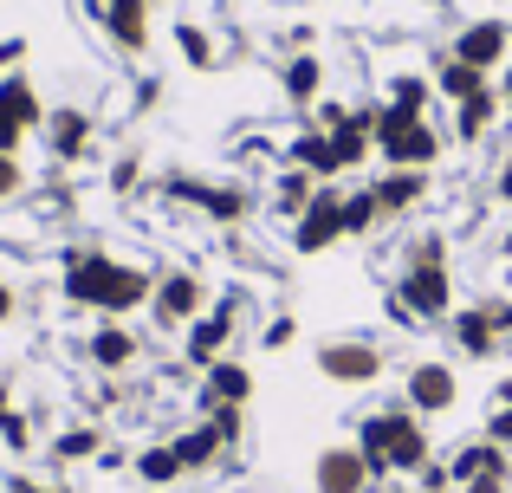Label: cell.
<instances>
[{"label": "cell", "instance_id": "cell-1", "mask_svg": "<svg viewBox=\"0 0 512 493\" xmlns=\"http://www.w3.org/2000/svg\"><path fill=\"white\" fill-rule=\"evenodd\" d=\"M357 455H363V468H370L376 487L415 481V474L435 461V435H428V422L396 396V403L370 409V416L357 422Z\"/></svg>", "mask_w": 512, "mask_h": 493}, {"label": "cell", "instance_id": "cell-2", "mask_svg": "<svg viewBox=\"0 0 512 493\" xmlns=\"http://www.w3.org/2000/svg\"><path fill=\"white\" fill-rule=\"evenodd\" d=\"M156 189H163V202H175V208H195L208 228H247V221L260 215V195H253L247 182H234V176H221V182H208V176H163Z\"/></svg>", "mask_w": 512, "mask_h": 493}, {"label": "cell", "instance_id": "cell-3", "mask_svg": "<svg viewBox=\"0 0 512 493\" xmlns=\"http://www.w3.org/2000/svg\"><path fill=\"white\" fill-rule=\"evenodd\" d=\"M370 137H376V163L383 169H435L448 156V137H441L435 117H409V111H389V104Z\"/></svg>", "mask_w": 512, "mask_h": 493}, {"label": "cell", "instance_id": "cell-4", "mask_svg": "<svg viewBox=\"0 0 512 493\" xmlns=\"http://www.w3.org/2000/svg\"><path fill=\"white\" fill-rule=\"evenodd\" d=\"M208 305H214V292H208V279H201L195 266H163V273H156V299H150L156 331H175V338H182Z\"/></svg>", "mask_w": 512, "mask_h": 493}, {"label": "cell", "instance_id": "cell-5", "mask_svg": "<svg viewBox=\"0 0 512 493\" xmlns=\"http://www.w3.org/2000/svg\"><path fill=\"white\" fill-rule=\"evenodd\" d=\"M402 403L422 422L454 416V409H461V370H454L448 357H415V364L402 370Z\"/></svg>", "mask_w": 512, "mask_h": 493}, {"label": "cell", "instance_id": "cell-6", "mask_svg": "<svg viewBox=\"0 0 512 493\" xmlns=\"http://www.w3.org/2000/svg\"><path fill=\"white\" fill-rule=\"evenodd\" d=\"M312 364H318V377H325V383L363 390V383H376L389 370V357H383V344H376V338H325L312 351Z\"/></svg>", "mask_w": 512, "mask_h": 493}, {"label": "cell", "instance_id": "cell-7", "mask_svg": "<svg viewBox=\"0 0 512 493\" xmlns=\"http://www.w3.org/2000/svg\"><path fill=\"white\" fill-rule=\"evenodd\" d=\"M389 292H396L422 325H448L454 305H461L454 299V266H396V286Z\"/></svg>", "mask_w": 512, "mask_h": 493}, {"label": "cell", "instance_id": "cell-8", "mask_svg": "<svg viewBox=\"0 0 512 493\" xmlns=\"http://www.w3.org/2000/svg\"><path fill=\"white\" fill-rule=\"evenodd\" d=\"M286 241H292L299 260H318V253H331V247L344 241V182H325V189L305 202V215L292 221Z\"/></svg>", "mask_w": 512, "mask_h": 493}, {"label": "cell", "instance_id": "cell-9", "mask_svg": "<svg viewBox=\"0 0 512 493\" xmlns=\"http://www.w3.org/2000/svg\"><path fill=\"white\" fill-rule=\"evenodd\" d=\"M448 52L461 65H474V72L500 78V65L512 59V20H500V13H480V20H467L461 33L448 39Z\"/></svg>", "mask_w": 512, "mask_h": 493}, {"label": "cell", "instance_id": "cell-10", "mask_svg": "<svg viewBox=\"0 0 512 493\" xmlns=\"http://www.w3.org/2000/svg\"><path fill=\"white\" fill-rule=\"evenodd\" d=\"M46 156H52V169H78L91 150H98V117L85 111V104H59V111L46 117Z\"/></svg>", "mask_w": 512, "mask_h": 493}, {"label": "cell", "instance_id": "cell-11", "mask_svg": "<svg viewBox=\"0 0 512 493\" xmlns=\"http://www.w3.org/2000/svg\"><path fill=\"white\" fill-rule=\"evenodd\" d=\"M150 299H156V266H137V260H117L111 266V279H104V292H98V305H91V318H137V312H150Z\"/></svg>", "mask_w": 512, "mask_h": 493}, {"label": "cell", "instance_id": "cell-12", "mask_svg": "<svg viewBox=\"0 0 512 493\" xmlns=\"http://www.w3.org/2000/svg\"><path fill=\"white\" fill-rule=\"evenodd\" d=\"M85 13L98 20V33L111 39L124 59L150 52V0H85Z\"/></svg>", "mask_w": 512, "mask_h": 493}, {"label": "cell", "instance_id": "cell-13", "mask_svg": "<svg viewBox=\"0 0 512 493\" xmlns=\"http://www.w3.org/2000/svg\"><path fill=\"white\" fill-rule=\"evenodd\" d=\"M234 338H240V318L227 312V305H208V312L195 318V325L182 331V364L195 370H208V364H221V357H234Z\"/></svg>", "mask_w": 512, "mask_h": 493}, {"label": "cell", "instance_id": "cell-14", "mask_svg": "<svg viewBox=\"0 0 512 493\" xmlns=\"http://www.w3.org/2000/svg\"><path fill=\"white\" fill-rule=\"evenodd\" d=\"M85 364L98 370V377H130V370L143 364V338L124 325V318H98L85 338Z\"/></svg>", "mask_w": 512, "mask_h": 493}, {"label": "cell", "instance_id": "cell-15", "mask_svg": "<svg viewBox=\"0 0 512 493\" xmlns=\"http://www.w3.org/2000/svg\"><path fill=\"white\" fill-rule=\"evenodd\" d=\"M253 390H260V377H253L247 357H221V364H208L201 383H195V416L201 409H247Z\"/></svg>", "mask_w": 512, "mask_h": 493}, {"label": "cell", "instance_id": "cell-16", "mask_svg": "<svg viewBox=\"0 0 512 493\" xmlns=\"http://www.w3.org/2000/svg\"><path fill=\"white\" fill-rule=\"evenodd\" d=\"M370 189H376V202H383V221H409L415 208L435 195V169H376Z\"/></svg>", "mask_w": 512, "mask_h": 493}, {"label": "cell", "instance_id": "cell-17", "mask_svg": "<svg viewBox=\"0 0 512 493\" xmlns=\"http://www.w3.org/2000/svg\"><path fill=\"white\" fill-rule=\"evenodd\" d=\"M312 493H376L370 468H363V455H357V442L318 448V461H312Z\"/></svg>", "mask_w": 512, "mask_h": 493}, {"label": "cell", "instance_id": "cell-18", "mask_svg": "<svg viewBox=\"0 0 512 493\" xmlns=\"http://www.w3.org/2000/svg\"><path fill=\"white\" fill-rule=\"evenodd\" d=\"M448 344H454V357H467V364H493L506 338L493 331V318L480 312V299H474V305H454V318H448Z\"/></svg>", "mask_w": 512, "mask_h": 493}, {"label": "cell", "instance_id": "cell-19", "mask_svg": "<svg viewBox=\"0 0 512 493\" xmlns=\"http://www.w3.org/2000/svg\"><path fill=\"white\" fill-rule=\"evenodd\" d=\"M279 163L305 169V176H318V182H338L344 176L338 150H331V130H318V124H299V130H292V143H279Z\"/></svg>", "mask_w": 512, "mask_h": 493}, {"label": "cell", "instance_id": "cell-20", "mask_svg": "<svg viewBox=\"0 0 512 493\" xmlns=\"http://www.w3.org/2000/svg\"><path fill=\"white\" fill-rule=\"evenodd\" d=\"M279 98L292 104V111H312L318 98H325V52H286V65H279Z\"/></svg>", "mask_w": 512, "mask_h": 493}, {"label": "cell", "instance_id": "cell-21", "mask_svg": "<svg viewBox=\"0 0 512 493\" xmlns=\"http://www.w3.org/2000/svg\"><path fill=\"white\" fill-rule=\"evenodd\" d=\"M500 117H506L500 85H487V91H474L467 104H454V130H448V137L461 143V150H474V143H487L493 130H500Z\"/></svg>", "mask_w": 512, "mask_h": 493}, {"label": "cell", "instance_id": "cell-22", "mask_svg": "<svg viewBox=\"0 0 512 493\" xmlns=\"http://www.w3.org/2000/svg\"><path fill=\"white\" fill-rule=\"evenodd\" d=\"M441 461H448L454 487H461V481H480V474H512V455H506L500 442H487V435H467V442H454Z\"/></svg>", "mask_w": 512, "mask_h": 493}, {"label": "cell", "instance_id": "cell-23", "mask_svg": "<svg viewBox=\"0 0 512 493\" xmlns=\"http://www.w3.org/2000/svg\"><path fill=\"white\" fill-rule=\"evenodd\" d=\"M325 189V182L318 176H305V169H292V163H279L273 169V182H266V215H279L292 228V221L305 215V202H312V195Z\"/></svg>", "mask_w": 512, "mask_h": 493}, {"label": "cell", "instance_id": "cell-24", "mask_svg": "<svg viewBox=\"0 0 512 493\" xmlns=\"http://www.w3.org/2000/svg\"><path fill=\"white\" fill-rule=\"evenodd\" d=\"M104 448H111V442H104L98 422H65V429L46 442V461H52V468H78V461H98Z\"/></svg>", "mask_w": 512, "mask_h": 493}, {"label": "cell", "instance_id": "cell-25", "mask_svg": "<svg viewBox=\"0 0 512 493\" xmlns=\"http://www.w3.org/2000/svg\"><path fill=\"white\" fill-rule=\"evenodd\" d=\"M428 78H435V98H441V104H467L474 91H487V85H493L487 72H474V65H461V59H454L448 46L435 52V65H428Z\"/></svg>", "mask_w": 512, "mask_h": 493}, {"label": "cell", "instance_id": "cell-26", "mask_svg": "<svg viewBox=\"0 0 512 493\" xmlns=\"http://www.w3.org/2000/svg\"><path fill=\"white\" fill-rule=\"evenodd\" d=\"M130 474H137L143 487H175V481H188V468H182V455H175V442H169V435L143 442L137 455H130Z\"/></svg>", "mask_w": 512, "mask_h": 493}, {"label": "cell", "instance_id": "cell-27", "mask_svg": "<svg viewBox=\"0 0 512 493\" xmlns=\"http://www.w3.org/2000/svg\"><path fill=\"white\" fill-rule=\"evenodd\" d=\"M169 442H175V455H182V468H188V474H214V468L227 461V442L208 429V422H188V429H175Z\"/></svg>", "mask_w": 512, "mask_h": 493}, {"label": "cell", "instance_id": "cell-28", "mask_svg": "<svg viewBox=\"0 0 512 493\" xmlns=\"http://www.w3.org/2000/svg\"><path fill=\"white\" fill-rule=\"evenodd\" d=\"M0 111H13V117H20L26 130H46L52 104L39 98V85H33L26 72H7V78H0Z\"/></svg>", "mask_w": 512, "mask_h": 493}, {"label": "cell", "instance_id": "cell-29", "mask_svg": "<svg viewBox=\"0 0 512 493\" xmlns=\"http://www.w3.org/2000/svg\"><path fill=\"white\" fill-rule=\"evenodd\" d=\"M383 104H389V111H409V117H428L441 98H435V78H428V72H396L383 85Z\"/></svg>", "mask_w": 512, "mask_h": 493}, {"label": "cell", "instance_id": "cell-30", "mask_svg": "<svg viewBox=\"0 0 512 493\" xmlns=\"http://www.w3.org/2000/svg\"><path fill=\"white\" fill-rule=\"evenodd\" d=\"M376 228H389V221H383V202H376V189H370V182L344 189V241H370Z\"/></svg>", "mask_w": 512, "mask_h": 493}, {"label": "cell", "instance_id": "cell-31", "mask_svg": "<svg viewBox=\"0 0 512 493\" xmlns=\"http://www.w3.org/2000/svg\"><path fill=\"white\" fill-rule=\"evenodd\" d=\"M448 260H454L448 228H415L409 241H402V253H396V266H448Z\"/></svg>", "mask_w": 512, "mask_h": 493}, {"label": "cell", "instance_id": "cell-32", "mask_svg": "<svg viewBox=\"0 0 512 493\" xmlns=\"http://www.w3.org/2000/svg\"><path fill=\"white\" fill-rule=\"evenodd\" d=\"M175 52H182V65L188 72H214V33L208 26H195V20H175Z\"/></svg>", "mask_w": 512, "mask_h": 493}, {"label": "cell", "instance_id": "cell-33", "mask_svg": "<svg viewBox=\"0 0 512 493\" xmlns=\"http://www.w3.org/2000/svg\"><path fill=\"white\" fill-rule=\"evenodd\" d=\"M331 150H338V163H344V176H350V169H370V156H376V137L357 124V117H350L344 130H331Z\"/></svg>", "mask_w": 512, "mask_h": 493}, {"label": "cell", "instance_id": "cell-34", "mask_svg": "<svg viewBox=\"0 0 512 493\" xmlns=\"http://www.w3.org/2000/svg\"><path fill=\"white\" fill-rule=\"evenodd\" d=\"M104 182H111L117 202H130V195L143 189V150H117V163H111V176H104Z\"/></svg>", "mask_w": 512, "mask_h": 493}, {"label": "cell", "instance_id": "cell-35", "mask_svg": "<svg viewBox=\"0 0 512 493\" xmlns=\"http://www.w3.org/2000/svg\"><path fill=\"white\" fill-rule=\"evenodd\" d=\"M201 422H208V429L227 442V455H234V448L247 442V409H201Z\"/></svg>", "mask_w": 512, "mask_h": 493}, {"label": "cell", "instance_id": "cell-36", "mask_svg": "<svg viewBox=\"0 0 512 493\" xmlns=\"http://www.w3.org/2000/svg\"><path fill=\"white\" fill-rule=\"evenodd\" d=\"M0 448H7V455H33V409H13L7 422H0Z\"/></svg>", "mask_w": 512, "mask_h": 493}, {"label": "cell", "instance_id": "cell-37", "mask_svg": "<svg viewBox=\"0 0 512 493\" xmlns=\"http://www.w3.org/2000/svg\"><path fill=\"white\" fill-rule=\"evenodd\" d=\"M26 195H33V182H26V163H20V156H0V208H20Z\"/></svg>", "mask_w": 512, "mask_h": 493}, {"label": "cell", "instance_id": "cell-38", "mask_svg": "<svg viewBox=\"0 0 512 493\" xmlns=\"http://www.w3.org/2000/svg\"><path fill=\"white\" fill-rule=\"evenodd\" d=\"M292 338H299V318H292V312H273V318L260 325V344H266V351H286Z\"/></svg>", "mask_w": 512, "mask_h": 493}, {"label": "cell", "instance_id": "cell-39", "mask_svg": "<svg viewBox=\"0 0 512 493\" xmlns=\"http://www.w3.org/2000/svg\"><path fill=\"white\" fill-rule=\"evenodd\" d=\"M409 487H415V493H461V487H454V474H448V461H441V455H435V461H428V468H422V474H415V481H409Z\"/></svg>", "mask_w": 512, "mask_h": 493}, {"label": "cell", "instance_id": "cell-40", "mask_svg": "<svg viewBox=\"0 0 512 493\" xmlns=\"http://www.w3.org/2000/svg\"><path fill=\"white\" fill-rule=\"evenodd\" d=\"M480 312L493 318V331H500V338H512V292H487V299H480Z\"/></svg>", "mask_w": 512, "mask_h": 493}, {"label": "cell", "instance_id": "cell-41", "mask_svg": "<svg viewBox=\"0 0 512 493\" xmlns=\"http://www.w3.org/2000/svg\"><path fill=\"white\" fill-rule=\"evenodd\" d=\"M26 137H33V130H26L13 111H0V156H20V150H26Z\"/></svg>", "mask_w": 512, "mask_h": 493}, {"label": "cell", "instance_id": "cell-42", "mask_svg": "<svg viewBox=\"0 0 512 493\" xmlns=\"http://www.w3.org/2000/svg\"><path fill=\"white\" fill-rule=\"evenodd\" d=\"M480 435H487V442H500L506 455H512V409H487V422H480Z\"/></svg>", "mask_w": 512, "mask_h": 493}, {"label": "cell", "instance_id": "cell-43", "mask_svg": "<svg viewBox=\"0 0 512 493\" xmlns=\"http://www.w3.org/2000/svg\"><path fill=\"white\" fill-rule=\"evenodd\" d=\"M493 202L512 208V143L500 150V163H493Z\"/></svg>", "mask_w": 512, "mask_h": 493}, {"label": "cell", "instance_id": "cell-44", "mask_svg": "<svg viewBox=\"0 0 512 493\" xmlns=\"http://www.w3.org/2000/svg\"><path fill=\"white\" fill-rule=\"evenodd\" d=\"M156 104H163V78H137V98H130V111H137V117H150Z\"/></svg>", "mask_w": 512, "mask_h": 493}, {"label": "cell", "instance_id": "cell-45", "mask_svg": "<svg viewBox=\"0 0 512 493\" xmlns=\"http://www.w3.org/2000/svg\"><path fill=\"white\" fill-rule=\"evenodd\" d=\"M383 318H389V325H396V331H422V318H415L409 305L396 299V292H383Z\"/></svg>", "mask_w": 512, "mask_h": 493}, {"label": "cell", "instance_id": "cell-46", "mask_svg": "<svg viewBox=\"0 0 512 493\" xmlns=\"http://www.w3.org/2000/svg\"><path fill=\"white\" fill-rule=\"evenodd\" d=\"M7 493H72V487H65V481H33V474H13Z\"/></svg>", "mask_w": 512, "mask_h": 493}, {"label": "cell", "instance_id": "cell-47", "mask_svg": "<svg viewBox=\"0 0 512 493\" xmlns=\"http://www.w3.org/2000/svg\"><path fill=\"white\" fill-rule=\"evenodd\" d=\"M13 318H20V286L0 273V325H13Z\"/></svg>", "mask_w": 512, "mask_h": 493}, {"label": "cell", "instance_id": "cell-48", "mask_svg": "<svg viewBox=\"0 0 512 493\" xmlns=\"http://www.w3.org/2000/svg\"><path fill=\"white\" fill-rule=\"evenodd\" d=\"M461 493H512V474H480V481H461Z\"/></svg>", "mask_w": 512, "mask_h": 493}, {"label": "cell", "instance_id": "cell-49", "mask_svg": "<svg viewBox=\"0 0 512 493\" xmlns=\"http://www.w3.org/2000/svg\"><path fill=\"white\" fill-rule=\"evenodd\" d=\"M20 59H26V39H0V78L20 72Z\"/></svg>", "mask_w": 512, "mask_h": 493}, {"label": "cell", "instance_id": "cell-50", "mask_svg": "<svg viewBox=\"0 0 512 493\" xmlns=\"http://www.w3.org/2000/svg\"><path fill=\"white\" fill-rule=\"evenodd\" d=\"M98 468H104V474H117V468H130V448H117V442H111V448H104V455H98Z\"/></svg>", "mask_w": 512, "mask_h": 493}, {"label": "cell", "instance_id": "cell-51", "mask_svg": "<svg viewBox=\"0 0 512 493\" xmlns=\"http://www.w3.org/2000/svg\"><path fill=\"white\" fill-rule=\"evenodd\" d=\"M493 85H500V104H506V124H512V59L500 65V78H493Z\"/></svg>", "mask_w": 512, "mask_h": 493}, {"label": "cell", "instance_id": "cell-52", "mask_svg": "<svg viewBox=\"0 0 512 493\" xmlns=\"http://www.w3.org/2000/svg\"><path fill=\"white\" fill-rule=\"evenodd\" d=\"M493 409H512V370H506L500 383H493Z\"/></svg>", "mask_w": 512, "mask_h": 493}, {"label": "cell", "instance_id": "cell-53", "mask_svg": "<svg viewBox=\"0 0 512 493\" xmlns=\"http://www.w3.org/2000/svg\"><path fill=\"white\" fill-rule=\"evenodd\" d=\"M13 409H20V403H13V377H0V422H7Z\"/></svg>", "mask_w": 512, "mask_h": 493}, {"label": "cell", "instance_id": "cell-54", "mask_svg": "<svg viewBox=\"0 0 512 493\" xmlns=\"http://www.w3.org/2000/svg\"><path fill=\"white\" fill-rule=\"evenodd\" d=\"M493 260H506V266H512V228L500 234V241H493Z\"/></svg>", "mask_w": 512, "mask_h": 493}, {"label": "cell", "instance_id": "cell-55", "mask_svg": "<svg viewBox=\"0 0 512 493\" xmlns=\"http://www.w3.org/2000/svg\"><path fill=\"white\" fill-rule=\"evenodd\" d=\"M376 493H415L409 481H389V487H376Z\"/></svg>", "mask_w": 512, "mask_h": 493}, {"label": "cell", "instance_id": "cell-56", "mask_svg": "<svg viewBox=\"0 0 512 493\" xmlns=\"http://www.w3.org/2000/svg\"><path fill=\"white\" fill-rule=\"evenodd\" d=\"M506 292H512V266H506Z\"/></svg>", "mask_w": 512, "mask_h": 493}, {"label": "cell", "instance_id": "cell-57", "mask_svg": "<svg viewBox=\"0 0 512 493\" xmlns=\"http://www.w3.org/2000/svg\"><path fill=\"white\" fill-rule=\"evenodd\" d=\"M150 7H163V0H150Z\"/></svg>", "mask_w": 512, "mask_h": 493}]
</instances>
